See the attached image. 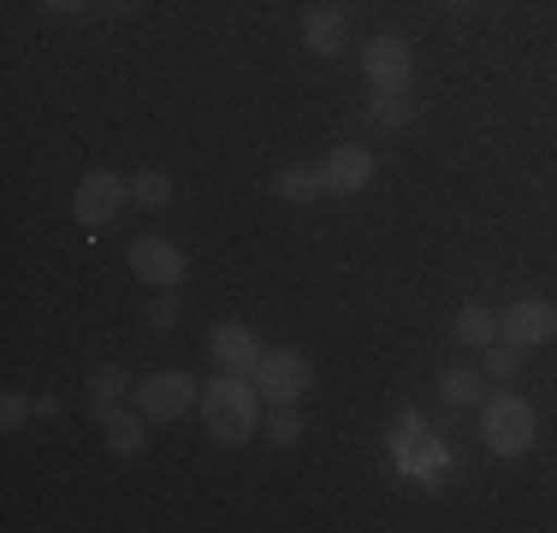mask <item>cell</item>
<instances>
[{"label":"cell","mask_w":557,"mask_h":533,"mask_svg":"<svg viewBox=\"0 0 557 533\" xmlns=\"http://www.w3.org/2000/svg\"><path fill=\"white\" fill-rule=\"evenodd\" d=\"M261 404H268V397L256 392V380H249V373L214 368V380L202 385V404H196V409H202V433L214 438V445L237 450L261 426Z\"/></svg>","instance_id":"cell-1"},{"label":"cell","mask_w":557,"mask_h":533,"mask_svg":"<svg viewBox=\"0 0 557 533\" xmlns=\"http://www.w3.org/2000/svg\"><path fill=\"white\" fill-rule=\"evenodd\" d=\"M125 202H131V178L96 166V172H84L77 190H72V220L84 225V232H101V225H113L119 213H125Z\"/></svg>","instance_id":"cell-3"},{"label":"cell","mask_w":557,"mask_h":533,"mask_svg":"<svg viewBox=\"0 0 557 533\" xmlns=\"http://www.w3.org/2000/svg\"><path fill=\"white\" fill-rule=\"evenodd\" d=\"M36 416H60V397L54 392H36Z\"/></svg>","instance_id":"cell-23"},{"label":"cell","mask_w":557,"mask_h":533,"mask_svg":"<svg viewBox=\"0 0 557 533\" xmlns=\"http://www.w3.org/2000/svg\"><path fill=\"white\" fill-rule=\"evenodd\" d=\"M362 77L368 89H386V96H404L409 84H416V48L404 42V36H368L362 48Z\"/></svg>","instance_id":"cell-5"},{"label":"cell","mask_w":557,"mask_h":533,"mask_svg":"<svg viewBox=\"0 0 557 533\" xmlns=\"http://www.w3.org/2000/svg\"><path fill=\"white\" fill-rule=\"evenodd\" d=\"M30 416H36V397H24V392H7V397H0V426H7V433H18Z\"/></svg>","instance_id":"cell-21"},{"label":"cell","mask_w":557,"mask_h":533,"mask_svg":"<svg viewBox=\"0 0 557 533\" xmlns=\"http://www.w3.org/2000/svg\"><path fill=\"white\" fill-rule=\"evenodd\" d=\"M131 397H137V409H143L149 421H178L184 409L202 404L196 380H190V373H178V368H154V373H143Z\"/></svg>","instance_id":"cell-4"},{"label":"cell","mask_w":557,"mask_h":533,"mask_svg":"<svg viewBox=\"0 0 557 533\" xmlns=\"http://www.w3.org/2000/svg\"><path fill=\"white\" fill-rule=\"evenodd\" d=\"M498 338L516 344V350H540V344H552L557 338V302L516 297L510 309L498 314Z\"/></svg>","instance_id":"cell-8"},{"label":"cell","mask_w":557,"mask_h":533,"mask_svg":"<svg viewBox=\"0 0 557 533\" xmlns=\"http://www.w3.org/2000/svg\"><path fill=\"white\" fill-rule=\"evenodd\" d=\"M440 397H445L450 409H481V404H486V373L450 362V368L440 373Z\"/></svg>","instance_id":"cell-15"},{"label":"cell","mask_w":557,"mask_h":533,"mask_svg":"<svg viewBox=\"0 0 557 533\" xmlns=\"http://www.w3.org/2000/svg\"><path fill=\"white\" fill-rule=\"evenodd\" d=\"M344 42H350V24H344L338 7H309L302 12V48L309 53L333 60V53H344Z\"/></svg>","instance_id":"cell-11"},{"label":"cell","mask_w":557,"mask_h":533,"mask_svg":"<svg viewBox=\"0 0 557 533\" xmlns=\"http://www.w3.org/2000/svg\"><path fill=\"white\" fill-rule=\"evenodd\" d=\"M321 7H326V0H321Z\"/></svg>","instance_id":"cell-26"},{"label":"cell","mask_w":557,"mask_h":533,"mask_svg":"<svg viewBox=\"0 0 557 533\" xmlns=\"http://www.w3.org/2000/svg\"><path fill=\"white\" fill-rule=\"evenodd\" d=\"M374 172H380V160H374V149H362V142H338V149L321 160L326 196H362L368 184H374Z\"/></svg>","instance_id":"cell-9"},{"label":"cell","mask_w":557,"mask_h":533,"mask_svg":"<svg viewBox=\"0 0 557 533\" xmlns=\"http://www.w3.org/2000/svg\"><path fill=\"white\" fill-rule=\"evenodd\" d=\"M172 190H178V184H172L161 166L131 172V202H137V208H154V213H161V208H172Z\"/></svg>","instance_id":"cell-17"},{"label":"cell","mask_w":557,"mask_h":533,"mask_svg":"<svg viewBox=\"0 0 557 533\" xmlns=\"http://www.w3.org/2000/svg\"><path fill=\"white\" fill-rule=\"evenodd\" d=\"M178 320V290H154V302H149V326H172Z\"/></svg>","instance_id":"cell-22"},{"label":"cell","mask_w":557,"mask_h":533,"mask_svg":"<svg viewBox=\"0 0 557 533\" xmlns=\"http://www.w3.org/2000/svg\"><path fill=\"white\" fill-rule=\"evenodd\" d=\"M493 338H498V309H486V302H462L457 309V344L486 350Z\"/></svg>","instance_id":"cell-16"},{"label":"cell","mask_w":557,"mask_h":533,"mask_svg":"<svg viewBox=\"0 0 557 533\" xmlns=\"http://www.w3.org/2000/svg\"><path fill=\"white\" fill-rule=\"evenodd\" d=\"M101 426H108V450L119 462H131V457L149 450V416H143V409H113Z\"/></svg>","instance_id":"cell-13"},{"label":"cell","mask_w":557,"mask_h":533,"mask_svg":"<svg viewBox=\"0 0 557 533\" xmlns=\"http://www.w3.org/2000/svg\"><path fill=\"white\" fill-rule=\"evenodd\" d=\"M273 196H278L285 208H314V202L326 196L321 166H302V160H297V166H278V172H273Z\"/></svg>","instance_id":"cell-12"},{"label":"cell","mask_w":557,"mask_h":533,"mask_svg":"<svg viewBox=\"0 0 557 533\" xmlns=\"http://www.w3.org/2000/svg\"><path fill=\"white\" fill-rule=\"evenodd\" d=\"M481 438H486V450L504 457V462L528 457V450H534V438H540L534 404H528L522 392H486V404H481Z\"/></svg>","instance_id":"cell-2"},{"label":"cell","mask_w":557,"mask_h":533,"mask_svg":"<svg viewBox=\"0 0 557 533\" xmlns=\"http://www.w3.org/2000/svg\"><path fill=\"white\" fill-rule=\"evenodd\" d=\"M261 338H256V326H244V320H220L214 332H208V362L225 368V373H256L261 362Z\"/></svg>","instance_id":"cell-10"},{"label":"cell","mask_w":557,"mask_h":533,"mask_svg":"<svg viewBox=\"0 0 557 533\" xmlns=\"http://www.w3.org/2000/svg\"><path fill=\"white\" fill-rule=\"evenodd\" d=\"M445 7H462V0H445Z\"/></svg>","instance_id":"cell-25"},{"label":"cell","mask_w":557,"mask_h":533,"mask_svg":"<svg viewBox=\"0 0 557 533\" xmlns=\"http://www.w3.org/2000/svg\"><path fill=\"white\" fill-rule=\"evenodd\" d=\"M125 261H131V273L154 290H178L184 278H190V256H184V244H172V237H137Z\"/></svg>","instance_id":"cell-7"},{"label":"cell","mask_w":557,"mask_h":533,"mask_svg":"<svg viewBox=\"0 0 557 533\" xmlns=\"http://www.w3.org/2000/svg\"><path fill=\"white\" fill-rule=\"evenodd\" d=\"M416 113H421V107L409 101V96H386V89H374V96H368V119H374L380 131H397V125H409Z\"/></svg>","instance_id":"cell-18"},{"label":"cell","mask_w":557,"mask_h":533,"mask_svg":"<svg viewBox=\"0 0 557 533\" xmlns=\"http://www.w3.org/2000/svg\"><path fill=\"white\" fill-rule=\"evenodd\" d=\"M481 373H486V380H516V373H522V350L504 344V338H493L481 350Z\"/></svg>","instance_id":"cell-19"},{"label":"cell","mask_w":557,"mask_h":533,"mask_svg":"<svg viewBox=\"0 0 557 533\" xmlns=\"http://www.w3.org/2000/svg\"><path fill=\"white\" fill-rule=\"evenodd\" d=\"M42 7H48V12H84L89 0H42Z\"/></svg>","instance_id":"cell-24"},{"label":"cell","mask_w":557,"mask_h":533,"mask_svg":"<svg viewBox=\"0 0 557 533\" xmlns=\"http://www.w3.org/2000/svg\"><path fill=\"white\" fill-rule=\"evenodd\" d=\"M249 380H256V392L268 397V404H297V397H309L314 368H309V356H302V350H268Z\"/></svg>","instance_id":"cell-6"},{"label":"cell","mask_w":557,"mask_h":533,"mask_svg":"<svg viewBox=\"0 0 557 533\" xmlns=\"http://www.w3.org/2000/svg\"><path fill=\"white\" fill-rule=\"evenodd\" d=\"M268 438H273V450H290V445H302V416H297L290 404H273Z\"/></svg>","instance_id":"cell-20"},{"label":"cell","mask_w":557,"mask_h":533,"mask_svg":"<svg viewBox=\"0 0 557 533\" xmlns=\"http://www.w3.org/2000/svg\"><path fill=\"white\" fill-rule=\"evenodd\" d=\"M84 380H89V397H96V421H108L119 409V397L137 392V385H131V368H119V362H96Z\"/></svg>","instance_id":"cell-14"}]
</instances>
